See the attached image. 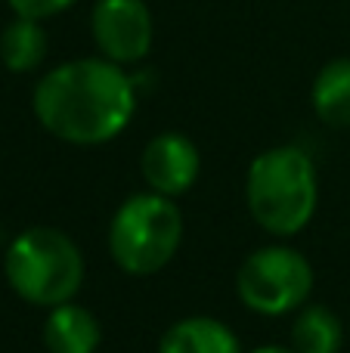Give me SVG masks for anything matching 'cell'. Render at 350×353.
<instances>
[{
  "label": "cell",
  "instance_id": "14",
  "mask_svg": "<svg viewBox=\"0 0 350 353\" xmlns=\"http://www.w3.org/2000/svg\"><path fill=\"white\" fill-rule=\"evenodd\" d=\"M251 353H298L295 347H282V344H264V347H254Z\"/></svg>",
  "mask_w": 350,
  "mask_h": 353
},
{
  "label": "cell",
  "instance_id": "10",
  "mask_svg": "<svg viewBox=\"0 0 350 353\" xmlns=\"http://www.w3.org/2000/svg\"><path fill=\"white\" fill-rule=\"evenodd\" d=\"M310 103L322 124L350 128V56H338L316 72Z\"/></svg>",
  "mask_w": 350,
  "mask_h": 353
},
{
  "label": "cell",
  "instance_id": "3",
  "mask_svg": "<svg viewBox=\"0 0 350 353\" xmlns=\"http://www.w3.org/2000/svg\"><path fill=\"white\" fill-rule=\"evenodd\" d=\"M3 273L22 301L34 307H59L68 304L84 282V254L68 232L56 226H31L6 248Z\"/></svg>",
  "mask_w": 350,
  "mask_h": 353
},
{
  "label": "cell",
  "instance_id": "7",
  "mask_svg": "<svg viewBox=\"0 0 350 353\" xmlns=\"http://www.w3.org/2000/svg\"><path fill=\"white\" fill-rule=\"evenodd\" d=\"M140 171L149 189L167 199L189 192L192 183L198 180L202 171V155L198 146L186 134L177 130H165V134L152 137L140 155Z\"/></svg>",
  "mask_w": 350,
  "mask_h": 353
},
{
  "label": "cell",
  "instance_id": "6",
  "mask_svg": "<svg viewBox=\"0 0 350 353\" xmlns=\"http://www.w3.org/2000/svg\"><path fill=\"white\" fill-rule=\"evenodd\" d=\"M90 34L103 59L134 65L152 50V10L146 0H96L90 12Z\"/></svg>",
  "mask_w": 350,
  "mask_h": 353
},
{
  "label": "cell",
  "instance_id": "2",
  "mask_svg": "<svg viewBox=\"0 0 350 353\" xmlns=\"http://www.w3.org/2000/svg\"><path fill=\"white\" fill-rule=\"evenodd\" d=\"M320 199L316 165L301 146H273L251 161L245 176V201L260 230L295 236L310 223Z\"/></svg>",
  "mask_w": 350,
  "mask_h": 353
},
{
  "label": "cell",
  "instance_id": "1",
  "mask_svg": "<svg viewBox=\"0 0 350 353\" xmlns=\"http://www.w3.org/2000/svg\"><path fill=\"white\" fill-rule=\"evenodd\" d=\"M34 118L47 134L72 146L115 140L136 112V87L124 65L84 56L50 68L34 84Z\"/></svg>",
  "mask_w": 350,
  "mask_h": 353
},
{
  "label": "cell",
  "instance_id": "11",
  "mask_svg": "<svg viewBox=\"0 0 350 353\" xmlns=\"http://www.w3.org/2000/svg\"><path fill=\"white\" fill-rule=\"evenodd\" d=\"M50 50V37L37 19L16 16L3 31H0V62L10 68L12 74L34 72Z\"/></svg>",
  "mask_w": 350,
  "mask_h": 353
},
{
  "label": "cell",
  "instance_id": "9",
  "mask_svg": "<svg viewBox=\"0 0 350 353\" xmlns=\"http://www.w3.org/2000/svg\"><path fill=\"white\" fill-rule=\"evenodd\" d=\"M158 353H242V344L220 319L186 316L161 335Z\"/></svg>",
  "mask_w": 350,
  "mask_h": 353
},
{
  "label": "cell",
  "instance_id": "5",
  "mask_svg": "<svg viewBox=\"0 0 350 353\" xmlns=\"http://www.w3.org/2000/svg\"><path fill=\"white\" fill-rule=\"evenodd\" d=\"M239 301L260 316H285L307 304L313 292V267L289 245H267L245 257L236 276Z\"/></svg>",
  "mask_w": 350,
  "mask_h": 353
},
{
  "label": "cell",
  "instance_id": "8",
  "mask_svg": "<svg viewBox=\"0 0 350 353\" xmlns=\"http://www.w3.org/2000/svg\"><path fill=\"white\" fill-rule=\"evenodd\" d=\"M99 341H103L99 319L74 301L53 307L43 323V344L50 353H96Z\"/></svg>",
  "mask_w": 350,
  "mask_h": 353
},
{
  "label": "cell",
  "instance_id": "4",
  "mask_svg": "<svg viewBox=\"0 0 350 353\" xmlns=\"http://www.w3.org/2000/svg\"><path fill=\"white\" fill-rule=\"evenodd\" d=\"M183 239V217L174 199L136 192L118 205L109 223V254L124 273L152 276L174 261Z\"/></svg>",
  "mask_w": 350,
  "mask_h": 353
},
{
  "label": "cell",
  "instance_id": "12",
  "mask_svg": "<svg viewBox=\"0 0 350 353\" xmlns=\"http://www.w3.org/2000/svg\"><path fill=\"white\" fill-rule=\"evenodd\" d=\"M344 344V325L329 307L310 304L298 310L291 325V347L298 353H338Z\"/></svg>",
  "mask_w": 350,
  "mask_h": 353
},
{
  "label": "cell",
  "instance_id": "13",
  "mask_svg": "<svg viewBox=\"0 0 350 353\" xmlns=\"http://www.w3.org/2000/svg\"><path fill=\"white\" fill-rule=\"evenodd\" d=\"M6 3H10V10L16 12V16L37 19V22H43V19H50V16H59V12H65L68 6L74 3V0H6Z\"/></svg>",
  "mask_w": 350,
  "mask_h": 353
}]
</instances>
